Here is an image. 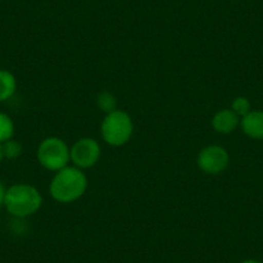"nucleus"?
I'll return each instance as SVG.
<instances>
[{
    "label": "nucleus",
    "instance_id": "f257e3e1",
    "mask_svg": "<svg viewBox=\"0 0 263 263\" xmlns=\"http://www.w3.org/2000/svg\"><path fill=\"white\" fill-rule=\"evenodd\" d=\"M88 178L83 169L67 165L55 172L49 184L50 196L55 201L70 204L77 201L87 191Z\"/></svg>",
    "mask_w": 263,
    "mask_h": 263
},
{
    "label": "nucleus",
    "instance_id": "f03ea898",
    "mask_svg": "<svg viewBox=\"0 0 263 263\" xmlns=\"http://www.w3.org/2000/svg\"><path fill=\"white\" fill-rule=\"evenodd\" d=\"M43 204L39 190L29 183H17L7 190L4 206L13 217L26 218L36 213Z\"/></svg>",
    "mask_w": 263,
    "mask_h": 263
},
{
    "label": "nucleus",
    "instance_id": "7ed1b4c3",
    "mask_svg": "<svg viewBox=\"0 0 263 263\" xmlns=\"http://www.w3.org/2000/svg\"><path fill=\"white\" fill-rule=\"evenodd\" d=\"M133 120L130 115L123 110H115L106 114L101 124V135L107 145L114 147L124 146L133 136Z\"/></svg>",
    "mask_w": 263,
    "mask_h": 263
},
{
    "label": "nucleus",
    "instance_id": "20e7f679",
    "mask_svg": "<svg viewBox=\"0 0 263 263\" xmlns=\"http://www.w3.org/2000/svg\"><path fill=\"white\" fill-rule=\"evenodd\" d=\"M36 156L40 165L52 172L61 171L71 161L70 147L58 137H48L43 140L37 147Z\"/></svg>",
    "mask_w": 263,
    "mask_h": 263
},
{
    "label": "nucleus",
    "instance_id": "39448f33",
    "mask_svg": "<svg viewBox=\"0 0 263 263\" xmlns=\"http://www.w3.org/2000/svg\"><path fill=\"white\" fill-rule=\"evenodd\" d=\"M100 158L101 145L95 138H80L70 148V160L80 169L92 168L98 163Z\"/></svg>",
    "mask_w": 263,
    "mask_h": 263
},
{
    "label": "nucleus",
    "instance_id": "423d86ee",
    "mask_svg": "<svg viewBox=\"0 0 263 263\" xmlns=\"http://www.w3.org/2000/svg\"><path fill=\"white\" fill-rule=\"evenodd\" d=\"M230 156L226 148L218 145H209L197 155V166L208 176L221 174L229 166Z\"/></svg>",
    "mask_w": 263,
    "mask_h": 263
},
{
    "label": "nucleus",
    "instance_id": "0eeeda50",
    "mask_svg": "<svg viewBox=\"0 0 263 263\" xmlns=\"http://www.w3.org/2000/svg\"><path fill=\"white\" fill-rule=\"evenodd\" d=\"M240 124V119L231 108L218 111L212 119V126L219 135H230Z\"/></svg>",
    "mask_w": 263,
    "mask_h": 263
},
{
    "label": "nucleus",
    "instance_id": "6e6552de",
    "mask_svg": "<svg viewBox=\"0 0 263 263\" xmlns=\"http://www.w3.org/2000/svg\"><path fill=\"white\" fill-rule=\"evenodd\" d=\"M240 125L248 137L263 140V111H250L242 116Z\"/></svg>",
    "mask_w": 263,
    "mask_h": 263
},
{
    "label": "nucleus",
    "instance_id": "1a4fd4ad",
    "mask_svg": "<svg viewBox=\"0 0 263 263\" xmlns=\"http://www.w3.org/2000/svg\"><path fill=\"white\" fill-rule=\"evenodd\" d=\"M17 80L8 70H0V102L9 100L16 93Z\"/></svg>",
    "mask_w": 263,
    "mask_h": 263
},
{
    "label": "nucleus",
    "instance_id": "9d476101",
    "mask_svg": "<svg viewBox=\"0 0 263 263\" xmlns=\"http://www.w3.org/2000/svg\"><path fill=\"white\" fill-rule=\"evenodd\" d=\"M96 103H97V107L100 108L102 112L110 114L112 111L118 110V100H116L115 96L110 92H101L100 95L97 96V100H96Z\"/></svg>",
    "mask_w": 263,
    "mask_h": 263
},
{
    "label": "nucleus",
    "instance_id": "9b49d317",
    "mask_svg": "<svg viewBox=\"0 0 263 263\" xmlns=\"http://www.w3.org/2000/svg\"><path fill=\"white\" fill-rule=\"evenodd\" d=\"M14 135V123L7 114L0 112V143L12 140Z\"/></svg>",
    "mask_w": 263,
    "mask_h": 263
},
{
    "label": "nucleus",
    "instance_id": "f8f14e48",
    "mask_svg": "<svg viewBox=\"0 0 263 263\" xmlns=\"http://www.w3.org/2000/svg\"><path fill=\"white\" fill-rule=\"evenodd\" d=\"M2 150H3V156L7 159H17L22 154V145L16 140H8L2 143Z\"/></svg>",
    "mask_w": 263,
    "mask_h": 263
},
{
    "label": "nucleus",
    "instance_id": "ddd939ff",
    "mask_svg": "<svg viewBox=\"0 0 263 263\" xmlns=\"http://www.w3.org/2000/svg\"><path fill=\"white\" fill-rule=\"evenodd\" d=\"M231 110L236 114L237 116H245L250 112V103L248 98L236 97L231 103Z\"/></svg>",
    "mask_w": 263,
    "mask_h": 263
},
{
    "label": "nucleus",
    "instance_id": "4468645a",
    "mask_svg": "<svg viewBox=\"0 0 263 263\" xmlns=\"http://www.w3.org/2000/svg\"><path fill=\"white\" fill-rule=\"evenodd\" d=\"M6 194H7V189L4 187L3 182L0 181V208L4 205V200H6Z\"/></svg>",
    "mask_w": 263,
    "mask_h": 263
},
{
    "label": "nucleus",
    "instance_id": "2eb2a0df",
    "mask_svg": "<svg viewBox=\"0 0 263 263\" xmlns=\"http://www.w3.org/2000/svg\"><path fill=\"white\" fill-rule=\"evenodd\" d=\"M241 263H262V262H259V260H255V259H247Z\"/></svg>",
    "mask_w": 263,
    "mask_h": 263
},
{
    "label": "nucleus",
    "instance_id": "dca6fc26",
    "mask_svg": "<svg viewBox=\"0 0 263 263\" xmlns=\"http://www.w3.org/2000/svg\"><path fill=\"white\" fill-rule=\"evenodd\" d=\"M4 159L3 156V150H2V143H0V163H2V160Z\"/></svg>",
    "mask_w": 263,
    "mask_h": 263
},
{
    "label": "nucleus",
    "instance_id": "f3484780",
    "mask_svg": "<svg viewBox=\"0 0 263 263\" xmlns=\"http://www.w3.org/2000/svg\"><path fill=\"white\" fill-rule=\"evenodd\" d=\"M0 224H2V222H0Z\"/></svg>",
    "mask_w": 263,
    "mask_h": 263
}]
</instances>
